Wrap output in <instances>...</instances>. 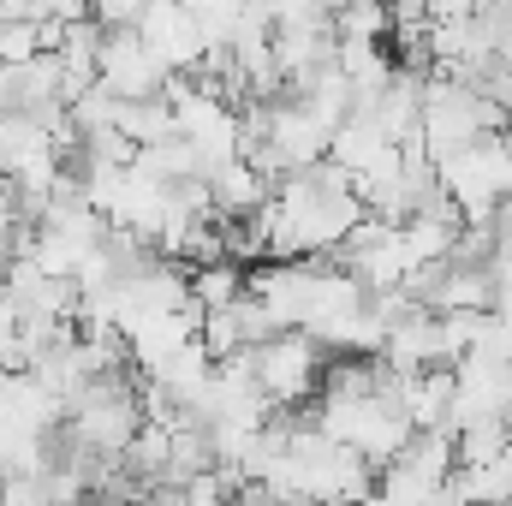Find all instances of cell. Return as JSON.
<instances>
[{"mask_svg":"<svg viewBox=\"0 0 512 506\" xmlns=\"http://www.w3.org/2000/svg\"><path fill=\"white\" fill-rule=\"evenodd\" d=\"M227 506H274V495H268L262 483H239V489H233V501H227Z\"/></svg>","mask_w":512,"mask_h":506,"instance_id":"9","label":"cell"},{"mask_svg":"<svg viewBox=\"0 0 512 506\" xmlns=\"http://www.w3.org/2000/svg\"><path fill=\"white\" fill-rule=\"evenodd\" d=\"M131 30L149 42V54H155L173 78H191V72H197V60H203V48H209L203 24H197L179 0H149V6H143V18H137Z\"/></svg>","mask_w":512,"mask_h":506,"instance_id":"3","label":"cell"},{"mask_svg":"<svg viewBox=\"0 0 512 506\" xmlns=\"http://www.w3.org/2000/svg\"><path fill=\"white\" fill-rule=\"evenodd\" d=\"M143 6H149V0H84L90 24H102V30H131V24L143 18Z\"/></svg>","mask_w":512,"mask_h":506,"instance_id":"7","label":"cell"},{"mask_svg":"<svg viewBox=\"0 0 512 506\" xmlns=\"http://www.w3.org/2000/svg\"><path fill=\"white\" fill-rule=\"evenodd\" d=\"M328 364H334V352H328L316 334H304V328H280V334H268L262 346H251V381H256V393L268 399V411H298V405H310V399L322 393Z\"/></svg>","mask_w":512,"mask_h":506,"instance_id":"1","label":"cell"},{"mask_svg":"<svg viewBox=\"0 0 512 506\" xmlns=\"http://www.w3.org/2000/svg\"><path fill=\"white\" fill-rule=\"evenodd\" d=\"M245 286H251V268H239V262H197V268H185V292H191V310H227V304H239L245 298Z\"/></svg>","mask_w":512,"mask_h":506,"instance_id":"5","label":"cell"},{"mask_svg":"<svg viewBox=\"0 0 512 506\" xmlns=\"http://www.w3.org/2000/svg\"><path fill=\"white\" fill-rule=\"evenodd\" d=\"M268 191H274V185L256 173L251 161H239V155L221 161V167L209 173V209H215L221 221H245V215H256V209L268 203Z\"/></svg>","mask_w":512,"mask_h":506,"instance_id":"4","label":"cell"},{"mask_svg":"<svg viewBox=\"0 0 512 506\" xmlns=\"http://www.w3.org/2000/svg\"><path fill=\"white\" fill-rule=\"evenodd\" d=\"M0 209H12V179L0 173Z\"/></svg>","mask_w":512,"mask_h":506,"instance_id":"10","label":"cell"},{"mask_svg":"<svg viewBox=\"0 0 512 506\" xmlns=\"http://www.w3.org/2000/svg\"><path fill=\"white\" fill-rule=\"evenodd\" d=\"M24 18H36V24H78L90 12H84V0H24Z\"/></svg>","mask_w":512,"mask_h":506,"instance_id":"8","label":"cell"},{"mask_svg":"<svg viewBox=\"0 0 512 506\" xmlns=\"http://www.w3.org/2000/svg\"><path fill=\"white\" fill-rule=\"evenodd\" d=\"M96 84H102L114 102H155V96H167L173 72L149 54V42H143L137 30H102Z\"/></svg>","mask_w":512,"mask_h":506,"instance_id":"2","label":"cell"},{"mask_svg":"<svg viewBox=\"0 0 512 506\" xmlns=\"http://www.w3.org/2000/svg\"><path fill=\"white\" fill-rule=\"evenodd\" d=\"M322 6H328V12H340V6H346V0H322Z\"/></svg>","mask_w":512,"mask_h":506,"instance_id":"11","label":"cell"},{"mask_svg":"<svg viewBox=\"0 0 512 506\" xmlns=\"http://www.w3.org/2000/svg\"><path fill=\"white\" fill-rule=\"evenodd\" d=\"M387 30H393L387 0H346L334 12V36L340 42H387Z\"/></svg>","mask_w":512,"mask_h":506,"instance_id":"6","label":"cell"}]
</instances>
